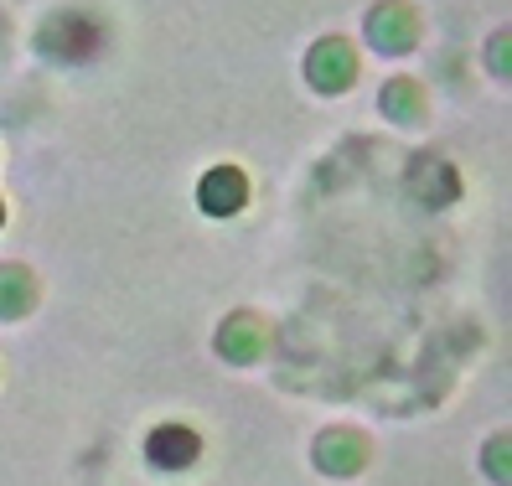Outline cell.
<instances>
[{
  "instance_id": "obj_1",
  "label": "cell",
  "mask_w": 512,
  "mask_h": 486,
  "mask_svg": "<svg viewBox=\"0 0 512 486\" xmlns=\"http://www.w3.org/2000/svg\"><path fill=\"white\" fill-rule=\"evenodd\" d=\"M99 47H104V26L83 11H63L42 26V52L63 57V63H88Z\"/></svg>"
},
{
  "instance_id": "obj_2",
  "label": "cell",
  "mask_w": 512,
  "mask_h": 486,
  "mask_svg": "<svg viewBox=\"0 0 512 486\" xmlns=\"http://www.w3.org/2000/svg\"><path fill=\"white\" fill-rule=\"evenodd\" d=\"M306 73H311V83L321 88V94H342V88L357 78V57H352V47L342 37H326V42L311 47Z\"/></svg>"
},
{
  "instance_id": "obj_3",
  "label": "cell",
  "mask_w": 512,
  "mask_h": 486,
  "mask_svg": "<svg viewBox=\"0 0 512 486\" xmlns=\"http://www.w3.org/2000/svg\"><path fill=\"white\" fill-rule=\"evenodd\" d=\"M197 202L202 212H213V218H228V212H238L249 202V181L238 166H213L202 176V187H197Z\"/></svg>"
},
{
  "instance_id": "obj_4",
  "label": "cell",
  "mask_w": 512,
  "mask_h": 486,
  "mask_svg": "<svg viewBox=\"0 0 512 486\" xmlns=\"http://www.w3.org/2000/svg\"><path fill=\"white\" fill-rule=\"evenodd\" d=\"M145 455L161 471H182V466H192L202 455V440H197V430H187V424H161V430H150Z\"/></svg>"
},
{
  "instance_id": "obj_5",
  "label": "cell",
  "mask_w": 512,
  "mask_h": 486,
  "mask_svg": "<svg viewBox=\"0 0 512 486\" xmlns=\"http://www.w3.org/2000/svg\"><path fill=\"white\" fill-rule=\"evenodd\" d=\"M368 37H373V47H383V52H404V47H414V37H419V16L404 6V0H388V6H378V11L368 16Z\"/></svg>"
},
{
  "instance_id": "obj_6",
  "label": "cell",
  "mask_w": 512,
  "mask_h": 486,
  "mask_svg": "<svg viewBox=\"0 0 512 486\" xmlns=\"http://www.w3.org/2000/svg\"><path fill=\"white\" fill-rule=\"evenodd\" d=\"M316 461H321V471H331V476H352V471H363L368 445H363V435H352V430H326V435L316 440Z\"/></svg>"
},
{
  "instance_id": "obj_7",
  "label": "cell",
  "mask_w": 512,
  "mask_h": 486,
  "mask_svg": "<svg viewBox=\"0 0 512 486\" xmlns=\"http://www.w3.org/2000/svg\"><path fill=\"white\" fill-rule=\"evenodd\" d=\"M264 342H269V331L259 326V316H233V321H223V331H218V352L233 357V362L264 357Z\"/></svg>"
},
{
  "instance_id": "obj_8",
  "label": "cell",
  "mask_w": 512,
  "mask_h": 486,
  "mask_svg": "<svg viewBox=\"0 0 512 486\" xmlns=\"http://www.w3.org/2000/svg\"><path fill=\"white\" fill-rule=\"evenodd\" d=\"M32 300H37V285H32V275H26L21 264L0 269V316H26Z\"/></svg>"
},
{
  "instance_id": "obj_9",
  "label": "cell",
  "mask_w": 512,
  "mask_h": 486,
  "mask_svg": "<svg viewBox=\"0 0 512 486\" xmlns=\"http://www.w3.org/2000/svg\"><path fill=\"white\" fill-rule=\"evenodd\" d=\"M414 99H419V88H414V83H404V78L383 88V109L394 114V119H404V125H409V119H419V114H425V104H414Z\"/></svg>"
},
{
  "instance_id": "obj_10",
  "label": "cell",
  "mask_w": 512,
  "mask_h": 486,
  "mask_svg": "<svg viewBox=\"0 0 512 486\" xmlns=\"http://www.w3.org/2000/svg\"><path fill=\"white\" fill-rule=\"evenodd\" d=\"M487 461H492V476H497V481H507V440H492Z\"/></svg>"
},
{
  "instance_id": "obj_11",
  "label": "cell",
  "mask_w": 512,
  "mask_h": 486,
  "mask_svg": "<svg viewBox=\"0 0 512 486\" xmlns=\"http://www.w3.org/2000/svg\"><path fill=\"white\" fill-rule=\"evenodd\" d=\"M0 218H6V207H0Z\"/></svg>"
}]
</instances>
